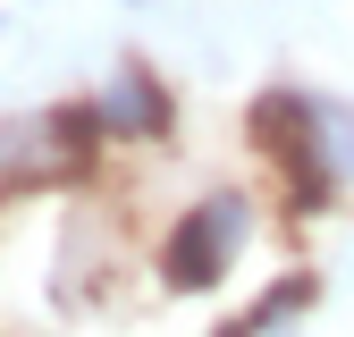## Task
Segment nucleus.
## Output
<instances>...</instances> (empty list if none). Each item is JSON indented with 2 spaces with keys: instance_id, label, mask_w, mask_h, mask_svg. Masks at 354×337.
<instances>
[{
  "instance_id": "1",
  "label": "nucleus",
  "mask_w": 354,
  "mask_h": 337,
  "mask_svg": "<svg viewBox=\"0 0 354 337\" xmlns=\"http://www.w3.org/2000/svg\"><path fill=\"white\" fill-rule=\"evenodd\" d=\"M253 194L245 186H211L186 220H177L169 236H160V287L169 295H211L219 278H228V262L253 244Z\"/></svg>"
},
{
  "instance_id": "2",
  "label": "nucleus",
  "mask_w": 354,
  "mask_h": 337,
  "mask_svg": "<svg viewBox=\"0 0 354 337\" xmlns=\"http://www.w3.org/2000/svg\"><path fill=\"white\" fill-rule=\"evenodd\" d=\"M93 110H102V135H136V144H144V135H169V118H177V110H169V84H160L152 68H136V59L93 93Z\"/></svg>"
},
{
  "instance_id": "3",
  "label": "nucleus",
  "mask_w": 354,
  "mask_h": 337,
  "mask_svg": "<svg viewBox=\"0 0 354 337\" xmlns=\"http://www.w3.org/2000/svg\"><path fill=\"white\" fill-rule=\"evenodd\" d=\"M313 295H321V278H313V270H295V278H279V287H261V304H253L228 337H304V312H313Z\"/></svg>"
},
{
  "instance_id": "4",
  "label": "nucleus",
  "mask_w": 354,
  "mask_h": 337,
  "mask_svg": "<svg viewBox=\"0 0 354 337\" xmlns=\"http://www.w3.org/2000/svg\"><path fill=\"white\" fill-rule=\"evenodd\" d=\"M313 144H321V160L337 168V186H354V102L313 93Z\"/></svg>"
}]
</instances>
